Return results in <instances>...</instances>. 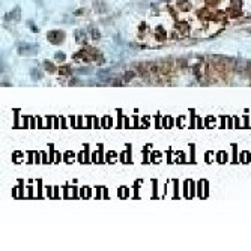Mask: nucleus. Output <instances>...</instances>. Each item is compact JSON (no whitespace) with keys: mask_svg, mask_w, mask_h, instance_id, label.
I'll list each match as a JSON object with an SVG mask.
<instances>
[]
</instances>
